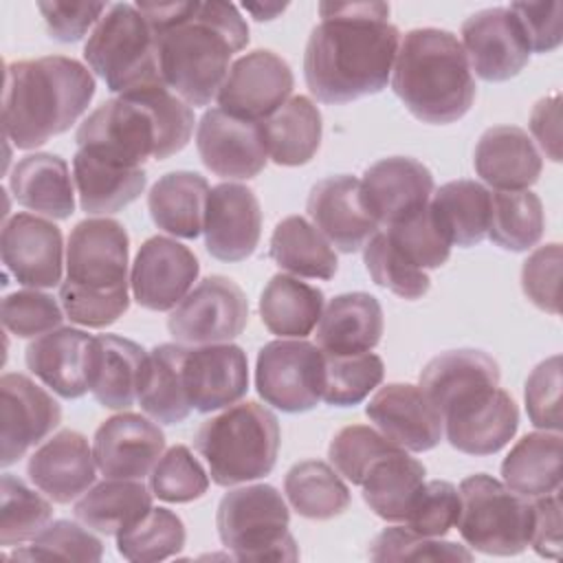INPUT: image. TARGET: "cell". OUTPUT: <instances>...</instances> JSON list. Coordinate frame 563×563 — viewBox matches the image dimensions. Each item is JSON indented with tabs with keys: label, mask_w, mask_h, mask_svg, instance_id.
Instances as JSON below:
<instances>
[{
	"label": "cell",
	"mask_w": 563,
	"mask_h": 563,
	"mask_svg": "<svg viewBox=\"0 0 563 563\" xmlns=\"http://www.w3.org/2000/svg\"><path fill=\"white\" fill-rule=\"evenodd\" d=\"M303 53V79L323 103L378 95L391 79L400 31L387 2H321Z\"/></svg>",
	"instance_id": "1"
},
{
	"label": "cell",
	"mask_w": 563,
	"mask_h": 563,
	"mask_svg": "<svg viewBox=\"0 0 563 563\" xmlns=\"http://www.w3.org/2000/svg\"><path fill=\"white\" fill-rule=\"evenodd\" d=\"M158 42L165 86L194 108L209 106L249 44V26L231 2H136Z\"/></svg>",
	"instance_id": "2"
},
{
	"label": "cell",
	"mask_w": 563,
	"mask_h": 563,
	"mask_svg": "<svg viewBox=\"0 0 563 563\" xmlns=\"http://www.w3.org/2000/svg\"><path fill=\"white\" fill-rule=\"evenodd\" d=\"M194 134V110L165 86L108 99L77 128V147L128 167L178 154Z\"/></svg>",
	"instance_id": "3"
},
{
	"label": "cell",
	"mask_w": 563,
	"mask_h": 563,
	"mask_svg": "<svg viewBox=\"0 0 563 563\" xmlns=\"http://www.w3.org/2000/svg\"><path fill=\"white\" fill-rule=\"evenodd\" d=\"M92 73L73 57L46 55L7 64L2 128L18 150L70 130L95 97Z\"/></svg>",
	"instance_id": "4"
},
{
	"label": "cell",
	"mask_w": 563,
	"mask_h": 563,
	"mask_svg": "<svg viewBox=\"0 0 563 563\" xmlns=\"http://www.w3.org/2000/svg\"><path fill=\"white\" fill-rule=\"evenodd\" d=\"M130 238L112 218H86L66 244V279L59 303L66 317L86 328H108L130 308Z\"/></svg>",
	"instance_id": "5"
},
{
	"label": "cell",
	"mask_w": 563,
	"mask_h": 563,
	"mask_svg": "<svg viewBox=\"0 0 563 563\" xmlns=\"http://www.w3.org/2000/svg\"><path fill=\"white\" fill-rule=\"evenodd\" d=\"M391 90L422 123L460 121L475 101V77L462 42L444 29H411L400 40Z\"/></svg>",
	"instance_id": "6"
},
{
	"label": "cell",
	"mask_w": 563,
	"mask_h": 563,
	"mask_svg": "<svg viewBox=\"0 0 563 563\" xmlns=\"http://www.w3.org/2000/svg\"><path fill=\"white\" fill-rule=\"evenodd\" d=\"M279 442L277 416L253 400L231 405L207 418L194 438L211 479L224 488L268 475L275 468Z\"/></svg>",
	"instance_id": "7"
},
{
	"label": "cell",
	"mask_w": 563,
	"mask_h": 563,
	"mask_svg": "<svg viewBox=\"0 0 563 563\" xmlns=\"http://www.w3.org/2000/svg\"><path fill=\"white\" fill-rule=\"evenodd\" d=\"M84 59L117 95L165 86L156 35L136 4H110L88 35Z\"/></svg>",
	"instance_id": "8"
},
{
	"label": "cell",
	"mask_w": 563,
	"mask_h": 563,
	"mask_svg": "<svg viewBox=\"0 0 563 563\" xmlns=\"http://www.w3.org/2000/svg\"><path fill=\"white\" fill-rule=\"evenodd\" d=\"M288 523L290 510L271 484L229 490L216 512L218 537L238 561H297L299 550Z\"/></svg>",
	"instance_id": "9"
},
{
	"label": "cell",
	"mask_w": 563,
	"mask_h": 563,
	"mask_svg": "<svg viewBox=\"0 0 563 563\" xmlns=\"http://www.w3.org/2000/svg\"><path fill=\"white\" fill-rule=\"evenodd\" d=\"M457 530L464 543L493 556H515L530 545L532 499L504 482L475 473L460 482Z\"/></svg>",
	"instance_id": "10"
},
{
	"label": "cell",
	"mask_w": 563,
	"mask_h": 563,
	"mask_svg": "<svg viewBox=\"0 0 563 563\" xmlns=\"http://www.w3.org/2000/svg\"><path fill=\"white\" fill-rule=\"evenodd\" d=\"M325 354L301 339L268 341L255 365V387L266 405L284 413H303L323 398Z\"/></svg>",
	"instance_id": "11"
},
{
	"label": "cell",
	"mask_w": 563,
	"mask_h": 563,
	"mask_svg": "<svg viewBox=\"0 0 563 563\" xmlns=\"http://www.w3.org/2000/svg\"><path fill=\"white\" fill-rule=\"evenodd\" d=\"M249 321L244 290L224 275H209L172 310L167 330L176 343H231Z\"/></svg>",
	"instance_id": "12"
},
{
	"label": "cell",
	"mask_w": 563,
	"mask_h": 563,
	"mask_svg": "<svg viewBox=\"0 0 563 563\" xmlns=\"http://www.w3.org/2000/svg\"><path fill=\"white\" fill-rule=\"evenodd\" d=\"M292 86L288 62L273 51L257 48L231 64L216 99L227 114L260 123L288 101Z\"/></svg>",
	"instance_id": "13"
},
{
	"label": "cell",
	"mask_w": 563,
	"mask_h": 563,
	"mask_svg": "<svg viewBox=\"0 0 563 563\" xmlns=\"http://www.w3.org/2000/svg\"><path fill=\"white\" fill-rule=\"evenodd\" d=\"M449 444L466 455H493L517 433L519 409L512 396L497 387L477 389L442 411Z\"/></svg>",
	"instance_id": "14"
},
{
	"label": "cell",
	"mask_w": 563,
	"mask_h": 563,
	"mask_svg": "<svg viewBox=\"0 0 563 563\" xmlns=\"http://www.w3.org/2000/svg\"><path fill=\"white\" fill-rule=\"evenodd\" d=\"M462 48L471 70L484 81H508L530 62V44L508 7H490L462 24Z\"/></svg>",
	"instance_id": "15"
},
{
	"label": "cell",
	"mask_w": 563,
	"mask_h": 563,
	"mask_svg": "<svg viewBox=\"0 0 563 563\" xmlns=\"http://www.w3.org/2000/svg\"><path fill=\"white\" fill-rule=\"evenodd\" d=\"M200 264L191 249L174 238H147L132 264L130 288L139 306L167 312L174 310L194 288Z\"/></svg>",
	"instance_id": "16"
},
{
	"label": "cell",
	"mask_w": 563,
	"mask_h": 563,
	"mask_svg": "<svg viewBox=\"0 0 563 563\" xmlns=\"http://www.w3.org/2000/svg\"><path fill=\"white\" fill-rule=\"evenodd\" d=\"M0 255L13 279L26 288H55L64 282L62 231L46 218L15 213L4 220Z\"/></svg>",
	"instance_id": "17"
},
{
	"label": "cell",
	"mask_w": 563,
	"mask_h": 563,
	"mask_svg": "<svg viewBox=\"0 0 563 563\" xmlns=\"http://www.w3.org/2000/svg\"><path fill=\"white\" fill-rule=\"evenodd\" d=\"M0 464L11 466L59 427L62 407L35 380L11 372L0 378Z\"/></svg>",
	"instance_id": "18"
},
{
	"label": "cell",
	"mask_w": 563,
	"mask_h": 563,
	"mask_svg": "<svg viewBox=\"0 0 563 563\" xmlns=\"http://www.w3.org/2000/svg\"><path fill=\"white\" fill-rule=\"evenodd\" d=\"M196 147L202 165L229 180L255 178L268 161L260 123L238 119L220 108H211L200 117Z\"/></svg>",
	"instance_id": "19"
},
{
	"label": "cell",
	"mask_w": 563,
	"mask_h": 563,
	"mask_svg": "<svg viewBox=\"0 0 563 563\" xmlns=\"http://www.w3.org/2000/svg\"><path fill=\"white\" fill-rule=\"evenodd\" d=\"M433 174L409 156H387L369 165L361 178V200L367 213L383 227L398 224L433 196Z\"/></svg>",
	"instance_id": "20"
},
{
	"label": "cell",
	"mask_w": 563,
	"mask_h": 563,
	"mask_svg": "<svg viewBox=\"0 0 563 563\" xmlns=\"http://www.w3.org/2000/svg\"><path fill=\"white\" fill-rule=\"evenodd\" d=\"M202 233L211 257L220 262H242L251 257L262 235V207L253 189L240 183L211 187Z\"/></svg>",
	"instance_id": "21"
},
{
	"label": "cell",
	"mask_w": 563,
	"mask_h": 563,
	"mask_svg": "<svg viewBox=\"0 0 563 563\" xmlns=\"http://www.w3.org/2000/svg\"><path fill=\"white\" fill-rule=\"evenodd\" d=\"M365 413L387 440L411 453L431 451L444 438L442 413L420 387L409 383L380 387Z\"/></svg>",
	"instance_id": "22"
},
{
	"label": "cell",
	"mask_w": 563,
	"mask_h": 563,
	"mask_svg": "<svg viewBox=\"0 0 563 563\" xmlns=\"http://www.w3.org/2000/svg\"><path fill=\"white\" fill-rule=\"evenodd\" d=\"M165 451V433L141 413H117L99 424L92 440L97 468L108 479H143Z\"/></svg>",
	"instance_id": "23"
},
{
	"label": "cell",
	"mask_w": 563,
	"mask_h": 563,
	"mask_svg": "<svg viewBox=\"0 0 563 563\" xmlns=\"http://www.w3.org/2000/svg\"><path fill=\"white\" fill-rule=\"evenodd\" d=\"M97 336L77 328H57L29 343L24 361L29 372L66 400L90 391Z\"/></svg>",
	"instance_id": "24"
},
{
	"label": "cell",
	"mask_w": 563,
	"mask_h": 563,
	"mask_svg": "<svg viewBox=\"0 0 563 563\" xmlns=\"http://www.w3.org/2000/svg\"><path fill=\"white\" fill-rule=\"evenodd\" d=\"M183 378L191 409L200 413L227 409L249 389L246 352L235 343L187 347Z\"/></svg>",
	"instance_id": "25"
},
{
	"label": "cell",
	"mask_w": 563,
	"mask_h": 563,
	"mask_svg": "<svg viewBox=\"0 0 563 563\" xmlns=\"http://www.w3.org/2000/svg\"><path fill=\"white\" fill-rule=\"evenodd\" d=\"M306 211L323 238L341 253L361 251L380 227L361 200V180L350 174L319 180L308 194Z\"/></svg>",
	"instance_id": "26"
},
{
	"label": "cell",
	"mask_w": 563,
	"mask_h": 563,
	"mask_svg": "<svg viewBox=\"0 0 563 563\" xmlns=\"http://www.w3.org/2000/svg\"><path fill=\"white\" fill-rule=\"evenodd\" d=\"M92 449L79 431L64 429L48 438L29 457V479L55 504H70L97 479Z\"/></svg>",
	"instance_id": "27"
},
{
	"label": "cell",
	"mask_w": 563,
	"mask_h": 563,
	"mask_svg": "<svg viewBox=\"0 0 563 563\" xmlns=\"http://www.w3.org/2000/svg\"><path fill=\"white\" fill-rule=\"evenodd\" d=\"M473 167L495 191H521L539 180L543 161L523 128L495 125L479 136Z\"/></svg>",
	"instance_id": "28"
},
{
	"label": "cell",
	"mask_w": 563,
	"mask_h": 563,
	"mask_svg": "<svg viewBox=\"0 0 563 563\" xmlns=\"http://www.w3.org/2000/svg\"><path fill=\"white\" fill-rule=\"evenodd\" d=\"M73 180L79 207L92 216H108L132 205L147 185L143 167H128L90 150L73 156Z\"/></svg>",
	"instance_id": "29"
},
{
	"label": "cell",
	"mask_w": 563,
	"mask_h": 563,
	"mask_svg": "<svg viewBox=\"0 0 563 563\" xmlns=\"http://www.w3.org/2000/svg\"><path fill=\"white\" fill-rule=\"evenodd\" d=\"M383 308L369 292H343L330 299L317 323V345L325 354L350 356L374 350L383 336Z\"/></svg>",
	"instance_id": "30"
},
{
	"label": "cell",
	"mask_w": 563,
	"mask_h": 563,
	"mask_svg": "<svg viewBox=\"0 0 563 563\" xmlns=\"http://www.w3.org/2000/svg\"><path fill=\"white\" fill-rule=\"evenodd\" d=\"M68 163L57 154L35 152L20 158L9 176L18 205L51 220H66L75 211V189Z\"/></svg>",
	"instance_id": "31"
},
{
	"label": "cell",
	"mask_w": 563,
	"mask_h": 563,
	"mask_svg": "<svg viewBox=\"0 0 563 563\" xmlns=\"http://www.w3.org/2000/svg\"><path fill=\"white\" fill-rule=\"evenodd\" d=\"M150 352L139 343L119 336L101 334L97 336V354L92 367L90 391L101 407L128 409L139 402L147 369Z\"/></svg>",
	"instance_id": "32"
},
{
	"label": "cell",
	"mask_w": 563,
	"mask_h": 563,
	"mask_svg": "<svg viewBox=\"0 0 563 563\" xmlns=\"http://www.w3.org/2000/svg\"><path fill=\"white\" fill-rule=\"evenodd\" d=\"M501 378L497 361L482 350H449L433 356L420 372V389L442 413L460 398L497 387Z\"/></svg>",
	"instance_id": "33"
},
{
	"label": "cell",
	"mask_w": 563,
	"mask_h": 563,
	"mask_svg": "<svg viewBox=\"0 0 563 563\" xmlns=\"http://www.w3.org/2000/svg\"><path fill=\"white\" fill-rule=\"evenodd\" d=\"M209 189L207 178L196 172L178 169L161 176L147 194L152 222L169 235L196 240L202 233Z\"/></svg>",
	"instance_id": "34"
},
{
	"label": "cell",
	"mask_w": 563,
	"mask_h": 563,
	"mask_svg": "<svg viewBox=\"0 0 563 563\" xmlns=\"http://www.w3.org/2000/svg\"><path fill=\"white\" fill-rule=\"evenodd\" d=\"M260 132L273 163L284 167L306 165L321 145V112L312 99L297 95L260 121Z\"/></svg>",
	"instance_id": "35"
},
{
	"label": "cell",
	"mask_w": 563,
	"mask_h": 563,
	"mask_svg": "<svg viewBox=\"0 0 563 563\" xmlns=\"http://www.w3.org/2000/svg\"><path fill=\"white\" fill-rule=\"evenodd\" d=\"M429 209L451 246H475L488 233L490 191L477 180L444 183L440 189H433Z\"/></svg>",
	"instance_id": "36"
},
{
	"label": "cell",
	"mask_w": 563,
	"mask_h": 563,
	"mask_svg": "<svg viewBox=\"0 0 563 563\" xmlns=\"http://www.w3.org/2000/svg\"><path fill=\"white\" fill-rule=\"evenodd\" d=\"M323 292L295 275L277 273L260 297L262 323L282 339L308 336L323 314Z\"/></svg>",
	"instance_id": "37"
},
{
	"label": "cell",
	"mask_w": 563,
	"mask_h": 563,
	"mask_svg": "<svg viewBox=\"0 0 563 563\" xmlns=\"http://www.w3.org/2000/svg\"><path fill=\"white\" fill-rule=\"evenodd\" d=\"M152 508V490L143 486L141 479H103L97 486H90L73 512L79 523L86 528L117 537L132 523H136Z\"/></svg>",
	"instance_id": "38"
},
{
	"label": "cell",
	"mask_w": 563,
	"mask_h": 563,
	"mask_svg": "<svg viewBox=\"0 0 563 563\" xmlns=\"http://www.w3.org/2000/svg\"><path fill=\"white\" fill-rule=\"evenodd\" d=\"M504 484L523 495L541 497L561 488V431L526 433L501 462Z\"/></svg>",
	"instance_id": "39"
},
{
	"label": "cell",
	"mask_w": 563,
	"mask_h": 563,
	"mask_svg": "<svg viewBox=\"0 0 563 563\" xmlns=\"http://www.w3.org/2000/svg\"><path fill=\"white\" fill-rule=\"evenodd\" d=\"M424 466L416 457H409L407 451L398 449L383 455L372 464L365 479L361 482L363 499L369 510L389 521H405L409 506L424 484Z\"/></svg>",
	"instance_id": "40"
},
{
	"label": "cell",
	"mask_w": 563,
	"mask_h": 563,
	"mask_svg": "<svg viewBox=\"0 0 563 563\" xmlns=\"http://www.w3.org/2000/svg\"><path fill=\"white\" fill-rule=\"evenodd\" d=\"M271 260L286 273L308 279H332L339 262L323 233L301 216H288L273 229Z\"/></svg>",
	"instance_id": "41"
},
{
	"label": "cell",
	"mask_w": 563,
	"mask_h": 563,
	"mask_svg": "<svg viewBox=\"0 0 563 563\" xmlns=\"http://www.w3.org/2000/svg\"><path fill=\"white\" fill-rule=\"evenodd\" d=\"M185 354L180 343H163L150 352L139 405L154 422L178 424L191 413L183 378Z\"/></svg>",
	"instance_id": "42"
},
{
	"label": "cell",
	"mask_w": 563,
	"mask_h": 563,
	"mask_svg": "<svg viewBox=\"0 0 563 563\" xmlns=\"http://www.w3.org/2000/svg\"><path fill=\"white\" fill-rule=\"evenodd\" d=\"M284 493L301 517L325 521L350 506V488L336 468L321 460H303L290 466L284 477Z\"/></svg>",
	"instance_id": "43"
},
{
	"label": "cell",
	"mask_w": 563,
	"mask_h": 563,
	"mask_svg": "<svg viewBox=\"0 0 563 563\" xmlns=\"http://www.w3.org/2000/svg\"><path fill=\"white\" fill-rule=\"evenodd\" d=\"M545 229L543 205L530 189L490 191L488 233L493 244L504 251L523 253L539 244Z\"/></svg>",
	"instance_id": "44"
},
{
	"label": "cell",
	"mask_w": 563,
	"mask_h": 563,
	"mask_svg": "<svg viewBox=\"0 0 563 563\" xmlns=\"http://www.w3.org/2000/svg\"><path fill=\"white\" fill-rule=\"evenodd\" d=\"M185 523L169 508H150L136 523L117 534V550L132 563H154L185 548Z\"/></svg>",
	"instance_id": "45"
},
{
	"label": "cell",
	"mask_w": 563,
	"mask_h": 563,
	"mask_svg": "<svg viewBox=\"0 0 563 563\" xmlns=\"http://www.w3.org/2000/svg\"><path fill=\"white\" fill-rule=\"evenodd\" d=\"M0 490V545L11 548L33 541L53 519L51 501L11 473L2 475Z\"/></svg>",
	"instance_id": "46"
},
{
	"label": "cell",
	"mask_w": 563,
	"mask_h": 563,
	"mask_svg": "<svg viewBox=\"0 0 563 563\" xmlns=\"http://www.w3.org/2000/svg\"><path fill=\"white\" fill-rule=\"evenodd\" d=\"M383 358L372 352L350 356L325 354V383L321 400L332 407H354L383 383Z\"/></svg>",
	"instance_id": "47"
},
{
	"label": "cell",
	"mask_w": 563,
	"mask_h": 563,
	"mask_svg": "<svg viewBox=\"0 0 563 563\" xmlns=\"http://www.w3.org/2000/svg\"><path fill=\"white\" fill-rule=\"evenodd\" d=\"M363 262L374 279V284L391 290L402 299H420L429 292L431 279L429 275L411 264L387 238L385 231H378L365 246H363Z\"/></svg>",
	"instance_id": "48"
},
{
	"label": "cell",
	"mask_w": 563,
	"mask_h": 563,
	"mask_svg": "<svg viewBox=\"0 0 563 563\" xmlns=\"http://www.w3.org/2000/svg\"><path fill=\"white\" fill-rule=\"evenodd\" d=\"M207 488L209 473L185 444L167 449L150 473L152 495L167 504H189L200 499Z\"/></svg>",
	"instance_id": "49"
},
{
	"label": "cell",
	"mask_w": 563,
	"mask_h": 563,
	"mask_svg": "<svg viewBox=\"0 0 563 563\" xmlns=\"http://www.w3.org/2000/svg\"><path fill=\"white\" fill-rule=\"evenodd\" d=\"M103 543L84 523L59 519L48 523L31 545L15 550L11 559L26 561H101Z\"/></svg>",
	"instance_id": "50"
},
{
	"label": "cell",
	"mask_w": 563,
	"mask_h": 563,
	"mask_svg": "<svg viewBox=\"0 0 563 563\" xmlns=\"http://www.w3.org/2000/svg\"><path fill=\"white\" fill-rule=\"evenodd\" d=\"M398 449L400 446L367 424H347L334 433L328 446V457L339 475L350 484L361 486L372 464Z\"/></svg>",
	"instance_id": "51"
},
{
	"label": "cell",
	"mask_w": 563,
	"mask_h": 563,
	"mask_svg": "<svg viewBox=\"0 0 563 563\" xmlns=\"http://www.w3.org/2000/svg\"><path fill=\"white\" fill-rule=\"evenodd\" d=\"M372 561H471L473 552L453 541L422 537L409 528L391 526L369 543Z\"/></svg>",
	"instance_id": "52"
},
{
	"label": "cell",
	"mask_w": 563,
	"mask_h": 563,
	"mask_svg": "<svg viewBox=\"0 0 563 563\" xmlns=\"http://www.w3.org/2000/svg\"><path fill=\"white\" fill-rule=\"evenodd\" d=\"M387 238L418 268H440L451 255V242L433 220L429 205L411 218L387 227Z\"/></svg>",
	"instance_id": "53"
},
{
	"label": "cell",
	"mask_w": 563,
	"mask_h": 563,
	"mask_svg": "<svg viewBox=\"0 0 563 563\" xmlns=\"http://www.w3.org/2000/svg\"><path fill=\"white\" fill-rule=\"evenodd\" d=\"M64 308L37 288L15 290L2 299V325L20 339H37L62 328Z\"/></svg>",
	"instance_id": "54"
},
{
	"label": "cell",
	"mask_w": 563,
	"mask_h": 563,
	"mask_svg": "<svg viewBox=\"0 0 563 563\" xmlns=\"http://www.w3.org/2000/svg\"><path fill=\"white\" fill-rule=\"evenodd\" d=\"M457 517L460 490L451 482L433 479L420 486L402 523L422 537L440 539L457 523Z\"/></svg>",
	"instance_id": "55"
},
{
	"label": "cell",
	"mask_w": 563,
	"mask_h": 563,
	"mask_svg": "<svg viewBox=\"0 0 563 563\" xmlns=\"http://www.w3.org/2000/svg\"><path fill=\"white\" fill-rule=\"evenodd\" d=\"M561 356L541 361L526 380V411L541 431H561Z\"/></svg>",
	"instance_id": "56"
},
{
	"label": "cell",
	"mask_w": 563,
	"mask_h": 563,
	"mask_svg": "<svg viewBox=\"0 0 563 563\" xmlns=\"http://www.w3.org/2000/svg\"><path fill=\"white\" fill-rule=\"evenodd\" d=\"M563 251L559 242L534 249L521 266L523 295L543 312L559 314V279Z\"/></svg>",
	"instance_id": "57"
},
{
	"label": "cell",
	"mask_w": 563,
	"mask_h": 563,
	"mask_svg": "<svg viewBox=\"0 0 563 563\" xmlns=\"http://www.w3.org/2000/svg\"><path fill=\"white\" fill-rule=\"evenodd\" d=\"M37 9L46 22V31L53 40L70 44L79 42L110 9L108 2H37Z\"/></svg>",
	"instance_id": "58"
},
{
	"label": "cell",
	"mask_w": 563,
	"mask_h": 563,
	"mask_svg": "<svg viewBox=\"0 0 563 563\" xmlns=\"http://www.w3.org/2000/svg\"><path fill=\"white\" fill-rule=\"evenodd\" d=\"M523 29L534 53H550L563 40V4L561 2H512L508 7Z\"/></svg>",
	"instance_id": "59"
},
{
	"label": "cell",
	"mask_w": 563,
	"mask_h": 563,
	"mask_svg": "<svg viewBox=\"0 0 563 563\" xmlns=\"http://www.w3.org/2000/svg\"><path fill=\"white\" fill-rule=\"evenodd\" d=\"M532 534L530 545L539 556L559 559L561 554V488L541 497H532Z\"/></svg>",
	"instance_id": "60"
},
{
	"label": "cell",
	"mask_w": 563,
	"mask_h": 563,
	"mask_svg": "<svg viewBox=\"0 0 563 563\" xmlns=\"http://www.w3.org/2000/svg\"><path fill=\"white\" fill-rule=\"evenodd\" d=\"M530 132L545 156L561 161V95L554 92L534 103L530 112Z\"/></svg>",
	"instance_id": "61"
},
{
	"label": "cell",
	"mask_w": 563,
	"mask_h": 563,
	"mask_svg": "<svg viewBox=\"0 0 563 563\" xmlns=\"http://www.w3.org/2000/svg\"><path fill=\"white\" fill-rule=\"evenodd\" d=\"M246 11H251L255 15V20H273L277 13H282L286 9V4H244Z\"/></svg>",
	"instance_id": "62"
}]
</instances>
